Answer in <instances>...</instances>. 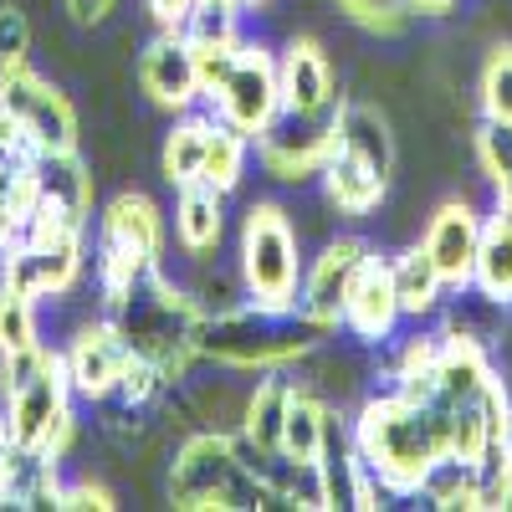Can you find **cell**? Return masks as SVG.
<instances>
[{"mask_svg":"<svg viewBox=\"0 0 512 512\" xmlns=\"http://www.w3.org/2000/svg\"><path fill=\"white\" fill-rule=\"evenodd\" d=\"M400 292H395V272H390V256H364V267L349 287V303H344V328L359 338V344H384L395 338L400 328Z\"/></svg>","mask_w":512,"mask_h":512,"instance_id":"cell-16","label":"cell"},{"mask_svg":"<svg viewBox=\"0 0 512 512\" xmlns=\"http://www.w3.org/2000/svg\"><path fill=\"white\" fill-rule=\"evenodd\" d=\"M482 221L466 200H446L431 226L420 236V251L431 256V267L441 272L446 292H472V272H477V246H482Z\"/></svg>","mask_w":512,"mask_h":512,"instance_id":"cell-13","label":"cell"},{"mask_svg":"<svg viewBox=\"0 0 512 512\" xmlns=\"http://www.w3.org/2000/svg\"><path fill=\"white\" fill-rule=\"evenodd\" d=\"M246 164H251V139L241 134V128L221 123L210 128V149H205V164H200V180L216 185L221 195H231L241 180H246Z\"/></svg>","mask_w":512,"mask_h":512,"instance_id":"cell-31","label":"cell"},{"mask_svg":"<svg viewBox=\"0 0 512 512\" xmlns=\"http://www.w3.org/2000/svg\"><path fill=\"white\" fill-rule=\"evenodd\" d=\"M11 451H16V436H11V425H6V415H0V472H6V461H11Z\"/></svg>","mask_w":512,"mask_h":512,"instance_id":"cell-46","label":"cell"},{"mask_svg":"<svg viewBox=\"0 0 512 512\" xmlns=\"http://www.w3.org/2000/svg\"><path fill=\"white\" fill-rule=\"evenodd\" d=\"M436 359H441V333H415L395 349V364H390V379L395 390L410 395V400H431L436 395Z\"/></svg>","mask_w":512,"mask_h":512,"instance_id":"cell-30","label":"cell"},{"mask_svg":"<svg viewBox=\"0 0 512 512\" xmlns=\"http://www.w3.org/2000/svg\"><path fill=\"white\" fill-rule=\"evenodd\" d=\"M277 77H282V108L292 118H328L338 108L333 67H328V57L313 36L287 41V52L277 57Z\"/></svg>","mask_w":512,"mask_h":512,"instance_id":"cell-17","label":"cell"},{"mask_svg":"<svg viewBox=\"0 0 512 512\" xmlns=\"http://www.w3.org/2000/svg\"><path fill=\"white\" fill-rule=\"evenodd\" d=\"M31 344H41L36 338V297L0 287V354L31 349Z\"/></svg>","mask_w":512,"mask_h":512,"instance_id":"cell-36","label":"cell"},{"mask_svg":"<svg viewBox=\"0 0 512 512\" xmlns=\"http://www.w3.org/2000/svg\"><path fill=\"white\" fill-rule=\"evenodd\" d=\"M477 103H482L487 123H512V41L492 47V57L482 67V82H477Z\"/></svg>","mask_w":512,"mask_h":512,"instance_id":"cell-34","label":"cell"},{"mask_svg":"<svg viewBox=\"0 0 512 512\" xmlns=\"http://www.w3.org/2000/svg\"><path fill=\"white\" fill-rule=\"evenodd\" d=\"M169 390V379H164V369L159 364H149V359H128V369H123V384H118V395H123V405H154L159 395Z\"/></svg>","mask_w":512,"mask_h":512,"instance_id":"cell-39","label":"cell"},{"mask_svg":"<svg viewBox=\"0 0 512 512\" xmlns=\"http://www.w3.org/2000/svg\"><path fill=\"white\" fill-rule=\"evenodd\" d=\"M169 502L185 512H241L272 507V492L246 461L236 431H195L169 461Z\"/></svg>","mask_w":512,"mask_h":512,"instance_id":"cell-4","label":"cell"},{"mask_svg":"<svg viewBox=\"0 0 512 512\" xmlns=\"http://www.w3.org/2000/svg\"><path fill=\"white\" fill-rule=\"evenodd\" d=\"M354 451L369 461V472L390 487V497H415L431 461L451 451V415L431 400H410L400 390L369 395L349 431Z\"/></svg>","mask_w":512,"mask_h":512,"instance_id":"cell-1","label":"cell"},{"mask_svg":"<svg viewBox=\"0 0 512 512\" xmlns=\"http://www.w3.org/2000/svg\"><path fill=\"white\" fill-rule=\"evenodd\" d=\"M472 466H477V512L512 507V436H492Z\"/></svg>","mask_w":512,"mask_h":512,"instance_id":"cell-33","label":"cell"},{"mask_svg":"<svg viewBox=\"0 0 512 512\" xmlns=\"http://www.w3.org/2000/svg\"><path fill=\"white\" fill-rule=\"evenodd\" d=\"M477 164L497 195V210L512 216V123H487L477 128Z\"/></svg>","mask_w":512,"mask_h":512,"instance_id":"cell-32","label":"cell"},{"mask_svg":"<svg viewBox=\"0 0 512 512\" xmlns=\"http://www.w3.org/2000/svg\"><path fill=\"white\" fill-rule=\"evenodd\" d=\"M472 292L492 297L497 308L512 303V216H502V210H492V216L482 221V246H477Z\"/></svg>","mask_w":512,"mask_h":512,"instance_id":"cell-26","label":"cell"},{"mask_svg":"<svg viewBox=\"0 0 512 512\" xmlns=\"http://www.w3.org/2000/svg\"><path fill=\"white\" fill-rule=\"evenodd\" d=\"M328 441H333V405L318 390H308V384H297L292 405H287V425H282V451L297 461H318Z\"/></svg>","mask_w":512,"mask_h":512,"instance_id":"cell-25","label":"cell"},{"mask_svg":"<svg viewBox=\"0 0 512 512\" xmlns=\"http://www.w3.org/2000/svg\"><path fill=\"white\" fill-rule=\"evenodd\" d=\"M164 251V216L159 205L139 190H128L118 200H108L103 221H98V287L118 292L134 277L159 267Z\"/></svg>","mask_w":512,"mask_h":512,"instance_id":"cell-7","label":"cell"},{"mask_svg":"<svg viewBox=\"0 0 512 512\" xmlns=\"http://www.w3.org/2000/svg\"><path fill=\"white\" fill-rule=\"evenodd\" d=\"M405 6H410V16H446L456 0H405Z\"/></svg>","mask_w":512,"mask_h":512,"instance_id":"cell-45","label":"cell"},{"mask_svg":"<svg viewBox=\"0 0 512 512\" xmlns=\"http://www.w3.org/2000/svg\"><path fill=\"white\" fill-rule=\"evenodd\" d=\"M369 246L359 236H338L328 241L313 267H303V287H297V313L308 323H323V328H344V303H349V287L364 267Z\"/></svg>","mask_w":512,"mask_h":512,"instance_id":"cell-11","label":"cell"},{"mask_svg":"<svg viewBox=\"0 0 512 512\" xmlns=\"http://www.w3.org/2000/svg\"><path fill=\"white\" fill-rule=\"evenodd\" d=\"M415 497H425V502L441 507V512H456V507L461 512H477V466L446 451L441 461H431V472L420 477Z\"/></svg>","mask_w":512,"mask_h":512,"instance_id":"cell-29","label":"cell"},{"mask_svg":"<svg viewBox=\"0 0 512 512\" xmlns=\"http://www.w3.org/2000/svg\"><path fill=\"white\" fill-rule=\"evenodd\" d=\"M246 41V36H241ZM241 41H200L195 47V72H200V98L210 103L216 98V88L231 77L236 57H241Z\"/></svg>","mask_w":512,"mask_h":512,"instance_id":"cell-38","label":"cell"},{"mask_svg":"<svg viewBox=\"0 0 512 512\" xmlns=\"http://www.w3.org/2000/svg\"><path fill=\"white\" fill-rule=\"evenodd\" d=\"M328 123H333V149L338 154L369 164L379 180L395 175V134H390V118L374 103H338L328 113Z\"/></svg>","mask_w":512,"mask_h":512,"instance_id":"cell-18","label":"cell"},{"mask_svg":"<svg viewBox=\"0 0 512 512\" xmlns=\"http://www.w3.org/2000/svg\"><path fill=\"white\" fill-rule=\"evenodd\" d=\"M241 287L262 313H297L303 287V251H297L292 216L277 200H256L241 216Z\"/></svg>","mask_w":512,"mask_h":512,"instance_id":"cell-5","label":"cell"},{"mask_svg":"<svg viewBox=\"0 0 512 512\" xmlns=\"http://www.w3.org/2000/svg\"><path fill=\"white\" fill-rule=\"evenodd\" d=\"M139 88L149 103L169 113H190L200 103V72H195V47L180 31H159L139 52Z\"/></svg>","mask_w":512,"mask_h":512,"instance_id":"cell-15","label":"cell"},{"mask_svg":"<svg viewBox=\"0 0 512 512\" xmlns=\"http://www.w3.org/2000/svg\"><path fill=\"white\" fill-rule=\"evenodd\" d=\"M210 128H216V113H180V123L169 128V139H164V180L169 185L200 180V164H205V149H210Z\"/></svg>","mask_w":512,"mask_h":512,"instance_id":"cell-28","label":"cell"},{"mask_svg":"<svg viewBox=\"0 0 512 512\" xmlns=\"http://www.w3.org/2000/svg\"><path fill=\"white\" fill-rule=\"evenodd\" d=\"M128 359H134V354H128L123 333H118L108 318H103V323H82L77 338L67 344V354H62L67 379H72V395H88V400L118 395Z\"/></svg>","mask_w":512,"mask_h":512,"instance_id":"cell-14","label":"cell"},{"mask_svg":"<svg viewBox=\"0 0 512 512\" xmlns=\"http://www.w3.org/2000/svg\"><path fill=\"white\" fill-rule=\"evenodd\" d=\"M62 477L57 456L41 446H16L6 472H0V507H57Z\"/></svg>","mask_w":512,"mask_h":512,"instance_id":"cell-22","label":"cell"},{"mask_svg":"<svg viewBox=\"0 0 512 512\" xmlns=\"http://www.w3.org/2000/svg\"><path fill=\"white\" fill-rule=\"evenodd\" d=\"M190 6H195V0H144V11L154 16L159 31H180L185 16H190Z\"/></svg>","mask_w":512,"mask_h":512,"instance_id":"cell-43","label":"cell"},{"mask_svg":"<svg viewBox=\"0 0 512 512\" xmlns=\"http://www.w3.org/2000/svg\"><path fill=\"white\" fill-rule=\"evenodd\" d=\"M256 477L272 492V507H297V512H328V482L323 461H297L287 451H262Z\"/></svg>","mask_w":512,"mask_h":512,"instance_id":"cell-20","label":"cell"},{"mask_svg":"<svg viewBox=\"0 0 512 512\" xmlns=\"http://www.w3.org/2000/svg\"><path fill=\"white\" fill-rule=\"evenodd\" d=\"M292 390H297V384L282 369H262L256 390L246 395V405H241V436L256 451H282V425H287Z\"/></svg>","mask_w":512,"mask_h":512,"instance_id":"cell-23","label":"cell"},{"mask_svg":"<svg viewBox=\"0 0 512 512\" xmlns=\"http://www.w3.org/2000/svg\"><path fill=\"white\" fill-rule=\"evenodd\" d=\"M251 149H256V159H262V169H267L272 180L303 185V180L323 175V164H328V154H333V123L282 113Z\"/></svg>","mask_w":512,"mask_h":512,"instance_id":"cell-12","label":"cell"},{"mask_svg":"<svg viewBox=\"0 0 512 512\" xmlns=\"http://www.w3.org/2000/svg\"><path fill=\"white\" fill-rule=\"evenodd\" d=\"M210 113L221 123L241 128V134L256 144L267 128L287 113L282 108V77H277V52H267L262 41H241V57L231 67V77L210 98Z\"/></svg>","mask_w":512,"mask_h":512,"instance_id":"cell-8","label":"cell"},{"mask_svg":"<svg viewBox=\"0 0 512 512\" xmlns=\"http://www.w3.org/2000/svg\"><path fill=\"white\" fill-rule=\"evenodd\" d=\"M175 236L190 256L216 251L226 236V195L205 180L175 185Z\"/></svg>","mask_w":512,"mask_h":512,"instance_id":"cell-21","label":"cell"},{"mask_svg":"<svg viewBox=\"0 0 512 512\" xmlns=\"http://www.w3.org/2000/svg\"><path fill=\"white\" fill-rule=\"evenodd\" d=\"M0 108L16 118V128L31 144V154L77 149V113H72L67 93L52 88V82L41 72H31L26 62L0 67Z\"/></svg>","mask_w":512,"mask_h":512,"instance_id":"cell-9","label":"cell"},{"mask_svg":"<svg viewBox=\"0 0 512 512\" xmlns=\"http://www.w3.org/2000/svg\"><path fill=\"white\" fill-rule=\"evenodd\" d=\"M390 272H395V292H400V313L405 318H425V313L441 308L446 282H441V272L431 267V256H425L420 246L390 256Z\"/></svg>","mask_w":512,"mask_h":512,"instance_id":"cell-27","label":"cell"},{"mask_svg":"<svg viewBox=\"0 0 512 512\" xmlns=\"http://www.w3.org/2000/svg\"><path fill=\"white\" fill-rule=\"evenodd\" d=\"M52 364V349H41V344H31V349H11V354H0V395H16L21 384H31L41 369Z\"/></svg>","mask_w":512,"mask_h":512,"instance_id":"cell-40","label":"cell"},{"mask_svg":"<svg viewBox=\"0 0 512 512\" xmlns=\"http://www.w3.org/2000/svg\"><path fill=\"white\" fill-rule=\"evenodd\" d=\"M57 507H67V512H88V507H98V512H108V507H118V502H113V492H108V487H93V482H72V487H62Z\"/></svg>","mask_w":512,"mask_h":512,"instance_id":"cell-42","label":"cell"},{"mask_svg":"<svg viewBox=\"0 0 512 512\" xmlns=\"http://www.w3.org/2000/svg\"><path fill=\"white\" fill-rule=\"evenodd\" d=\"M338 11H344L354 26L374 31V36H400L405 21H410V6L405 0H333Z\"/></svg>","mask_w":512,"mask_h":512,"instance_id":"cell-37","label":"cell"},{"mask_svg":"<svg viewBox=\"0 0 512 512\" xmlns=\"http://www.w3.org/2000/svg\"><path fill=\"white\" fill-rule=\"evenodd\" d=\"M180 36L190 47H200V41H241V6L236 0H195Z\"/></svg>","mask_w":512,"mask_h":512,"instance_id":"cell-35","label":"cell"},{"mask_svg":"<svg viewBox=\"0 0 512 512\" xmlns=\"http://www.w3.org/2000/svg\"><path fill=\"white\" fill-rule=\"evenodd\" d=\"M384 190H390V180H379L369 164L338 154V149L328 154V164H323V195H328V205L338 210V216H349V221L374 216Z\"/></svg>","mask_w":512,"mask_h":512,"instance_id":"cell-24","label":"cell"},{"mask_svg":"<svg viewBox=\"0 0 512 512\" xmlns=\"http://www.w3.org/2000/svg\"><path fill=\"white\" fill-rule=\"evenodd\" d=\"M26 52H31V21H26V11L0 6V67L26 62Z\"/></svg>","mask_w":512,"mask_h":512,"instance_id":"cell-41","label":"cell"},{"mask_svg":"<svg viewBox=\"0 0 512 512\" xmlns=\"http://www.w3.org/2000/svg\"><path fill=\"white\" fill-rule=\"evenodd\" d=\"M333 328L308 323L303 313H262V308H221L200 323V359L226 369H292L303 364Z\"/></svg>","mask_w":512,"mask_h":512,"instance_id":"cell-3","label":"cell"},{"mask_svg":"<svg viewBox=\"0 0 512 512\" xmlns=\"http://www.w3.org/2000/svg\"><path fill=\"white\" fill-rule=\"evenodd\" d=\"M236 6H241V11H256V6H267V0H236Z\"/></svg>","mask_w":512,"mask_h":512,"instance_id":"cell-47","label":"cell"},{"mask_svg":"<svg viewBox=\"0 0 512 512\" xmlns=\"http://www.w3.org/2000/svg\"><path fill=\"white\" fill-rule=\"evenodd\" d=\"M103 313L123 333L128 354L159 364L169 384L185 379V369L200 359L205 308L190 303V297L169 282L159 267L144 272V277H134L128 287H118V292H103Z\"/></svg>","mask_w":512,"mask_h":512,"instance_id":"cell-2","label":"cell"},{"mask_svg":"<svg viewBox=\"0 0 512 512\" xmlns=\"http://www.w3.org/2000/svg\"><path fill=\"white\" fill-rule=\"evenodd\" d=\"M82 226L57 205H36L31 226L21 231V241H11L6 262H0V282L26 297H62L77 277H82Z\"/></svg>","mask_w":512,"mask_h":512,"instance_id":"cell-6","label":"cell"},{"mask_svg":"<svg viewBox=\"0 0 512 512\" xmlns=\"http://www.w3.org/2000/svg\"><path fill=\"white\" fill-rule=\"evenodd\" d=\"M31 175H36L41 205H57V210H67V216L88 221V210H93V169L82 164L77 149L31 154Z\"/></svg>","mask_w":512,"mask_h":512,"instance_id":"cell-19","label":"cell"},{"mask_svg":"<svg viewBox=\"0 0 512 512\" xmlns=\"http://www.w3.org/2000/svg\"><path fill=\"white\" fill-rule=\"evenodd\" d=\"M62 6H67V16H72V21L98 26V21H108V16L118 11V0H62Z\"/></svg>","mask_w":512,"mask_h":512,"instance_id":"cell-44","label":"cell"},{"mask_svg":"<svg viewBox=\"0 0 512 512\" xmlns=\"http://www.w3.org/2000/svg\"><path fill=\"white\" fill-rule=\"evenodd\" d=\"M6 425H11L16 446H41L62 461V451L72 441V379H67L62 354H52V364L31 384L6 395Z\"/></svg>","mask_w":512,"mask_h":512,"instance_id":"cell-10","label":"cell"}]
</instances>
